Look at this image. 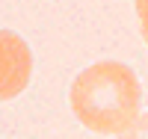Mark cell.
Instances as JSON below:
<instances>
[{
	"label": "cell",
	"instance_id": "obj_1",
	"mask_svg": "<svg viewBox=\"0 0 148 139\" xmlns=\"http://www.w3.org/2000/svg\"><path fill=\"white\" fill-rule=\"evenodd\" d=\"M71 112L95 133L121 136L139 118V80L125 62L104 59L83 68L71 83Z\"/></svg>",
	"mask_w": 148,
	"mask_h": 139
},
{
	"label": "cell",
	"instance_id": "obj_2",
	"mask_svg": "<svg viewBox=\"0 0 148 139\" xmlns=\"http://www.w3.org/2000/svg\"><path fill=\"white\" fill-rule=\"evenodd\" d=\"M33 77L30 45L12 30H0V101L18 98Z\"/></svg>",
	"mask_w": 148,
	"mask_h": 139
},
{
	"label": "cell",
	"instance_id": "obj_3",
	"mask_svg": "<svg viewBox=\"0 0 148 139\" xmlns=\"http://www.w3.org/2000/svg\"><path fill=\"white\" fill-rule=\"evenodd\" d=\"M119 139H148V112H145V116H139Z\"/></svg>",
	"mask_w": 148,
	"mask_h": 139
},
{
	"label": "cell",
	"instance_id": "obj_4",
	"mask_svg": "<svg viewBox=\"0 0 148 139\" xmlns=\"http://www.w3.org/2000/svg\"><path fill=\"white\" fill-rule=\"evenodd\" d=\"M136 15H139V27H142V39L148 42V0H136Z\"/></svg>",
	"mask_w": 148,
	"mask_h": 139
}]
</instances>
